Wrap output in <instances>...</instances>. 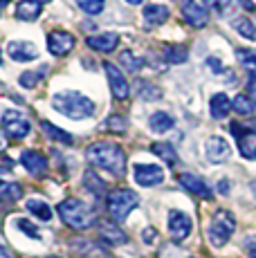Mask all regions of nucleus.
Returning <instances> with one entry per match:
<instances>
[{"instance_id": "obj_32", "label": "nucleus", "mask_w": 256, "mask_h": 258, "mask_svg": "<svg viewBox=\"0 0 256 258\" xmlns=\"http://www.w3.org/2000/svg\"><path fill=\"white\" fill-rule=\"evenodd\" d=\"M45 74H47L45 68H43V70H36V72H23L21 74V86L23 88H36L38 81H41Z\"/></svg>"}, {"instance_id": "obj_43", "label": "nucleus", "mask_w": 256, "mask_h": 258, "mask_svg": "<svg viewBox=\"0 0 256 258\" xmlns=\"http://www.w3.org/2000/svg\"><path fill=\"white\" fill-rule=\"evenodd\" d=\"M153 234H155L153 229H144V240L146 242H153Z\"/></svg>"}, {"instance_id": "obj_44", "label": "nucleus", "mask_w": 256, "mask_h": 258, "mask_svg": "<svg viewBox=\"0 0 256 258\" xmlns=\"http://www.w3.org/2000/svg\"><path fill=\"white\" fill-rule=\"evenodd\" d=\"M238 3L243 5L245 9H249V12H252V9H254V3H252V0H238Z\"/></svg>"}, {"instance_id": "obj_36", "label": "nucleus", "mask_w": 256, "mask_h": 258, "mask_svg": "<svg viewBox=\"0 0 256 258\" xmlns=\"http://www.w3.org/2000/svg\"><path fill=\"white\" fill-rule=\"evenodd\" d=\"M106 128H108V131H112V133H126V123H124V119L117 117V115L108 117Z\"/></svg>"}, {"instance_id": "obj_14", "label": "nucleus", "mask_w": 256, "mask_h": 258, "mask_svg": "<svg viewBox=\"0 0 256 258\" xmlns=\"http://www.w3.org/2000/svg\"><path fill=\"white\" fill-rule=\"evenodd\" d=\"M88 47L97 49V52H103V54H110L115 52V47L119 45V34L117 32H101L97 36H88Z\"/></svg>"}, {"instance_id": "obj_11", "label": "nucleus", "mask_w": 256, "mask_h": 258, "mask_svg": "<svg viewBox=\"0 0 256 258\" xmlns=\"http://www.w3.org/2000/svg\"><path fill=\"white\" fill-rule=\"evenodd\" d=\"M205 151H207V160L214 162V164H223V162H227L231 157V146L227 144V140H223L218 135L207 140Z\"/></svg>"}, {"instance_id": "obj_1", "label": "nucleus", "mask_w": 256, "mask_h": 258, "mask_svg": "<svg viewBox=\"0 0 256 258\" xmlns=\"http://www.w3.org/2000/svg\"><path fill=\"white\" fill-rule=\"evenodd\" d=\"M86 155H88V162H90L92 166L101 168V171H108L115 177H121L126 173V153L121 151V146L115 142L90 144Z\"/></svg>"}, {"instance_id": "obj_49", "label": "nucleus", "mask_w": 256, "mask_h": 258, "mask_svg": "<svg viewBox=\"0 0 256 258\" xmlns=\"http://www.w3.org/2000/svg\"><path fill=\"white\" fill-rule=\"evenodd\" d=\"M50 258H58V256H50Z\"/></svg>"}, {"instance_id": "obj_18", "label": "nucleus", "mask_w": 256, "mask_h": 258, "mask_svg": "<svg viewBox=\"0 0 256 258\" xmlns=\"http://www.w3.org/2000/svg\"><path fill=\"white\" fill-rule=\"evenodd\" d=\"M171 16V9L166 7V5H149V7L144 9V21L146 25H151V27H157V25H164L169 21Z\"/></svg>"}, {"instance_id": "obj_25", "label": "nucleus", "mask_w": 256, "mask_h": 258, "mask_svg": "<svg viewBox=\"0 0 256 258\" xmlns=\"http://www.w3.org/2000/svg\"><path fill=\"white\" fill-rule=\"evenodd\" d=\"M151 151H153L157 157H162V160H164L166 164H171V166L178 162V153H175V148L171 146V144H166V142L153 144V146H151Z\"/></svg>"}, {"instance_id": "obj_46", "label": "nucleus", "mask_w": 256, "mask_h": 258, "mask_svg": "<svg viewBox=\"0 0 256 258\" xmlns=\"http://www.w3.org/2000/svg\"><path fill=\"white\" fill-rule=\"evenodd\" d=\"M126 3H128V5H142L144 0H126Z\"/></svg>"}, {"instance_id": "obj_30", "label": "nucleus", "mask_w": 256, "mask_h": 258, "mask_svg": "<svg viewBox=\"0 0 256 258\" xmlns=\"http://www.w3.org/2000/svg\"><path fill=\"white\" fill-rule=\"evenodd\" d=\"M164 58H166V63L178 66V63H184L186 58H189V52H186L184 47H180V45H171V47L164 49Z\"/></svg>"}, {"instance_id": "obj_12", "label": "nucleus", "mask_w": 256, "mask_h": 258, "mask_svg": "<svg viewBox=\"0 0 256 258\" xmlns=\"http://www.w3.org/2000/svg\"><path fill=\"white\" fill-rule=\"evenodd\" d=\"M182 16L196 29H203V27H207V23H209V12H207L203 5L194 3V0H186V3L182 5Z\"/></svg>"}, {"instance_id": "obj_26", "label": "nucleus", "mask_w": 256, "mask_h": 258, "mask_svg": "<svg viewBox=\"0 0 256 258\" xmlns=\"http://www.w3.org/2000/svg\"><path fill=\"white\" fill-rule=\"evenodd\" d=\"M236 58L249 74H256V49H236Z\"/></svg>"}, {"instance_id": "obj_5", "label": "nucleus", "mask_w": 256, "mask_h": 258, "mask_svg": "<svg viewBox=\"0 0 256 258\" xmlns=\"http://www.w3.org/2000/svg\"><path fill=\"white\" fill-rule=\"evenodd\" d=\"M140 205V196L131 188H117L108 196V211H110L112 220L117 222H124L135 207Z\"/></svg>"}, {"instance_id": "obj_3", "label": "nucleus", "mask_w": 256, "mask_h": 258, "mask_svg": "<svg viewBox=\"0 0 256 258\" xmlns=\"http://www.w3.org/2000/svg\"><path fill=\"white\" fill-rule=\"evenodd\" d=\"M58 216H61V220L66 222V225H70L72 229H79V231L95 225V211L83 200H79V198H68V200H63L61 205H58Z\"/></svg>"}, {"instance_id": "obj_34", "label": "nucleus", "mask_w": 256, "mask_h": 258, "mask_svg": "<svg viewBox=\"0 0 256 258\" xmlns=\"http://www.w3.org/2000/svg\"><path fill=\"white\" fill-rule=\"evenodd\" d=\"M16 227L23 231V234H27V236H32V238H41V234H38V229H36V225H32V222L25 220V218H18Z\"/></svg>"}, {"instance_id": "obj_39", "label": "nucleus", "mask_w": 256, "mask_h": 258, "mask_svg": "<svg viewBox=\"0 0 256 258\" xmlns=\"http://www.w3.org/2000/svg\"><path fill=\"white\" fill-rule=\"evenodd\" d=\"M207 66H209V68H211V72H216V74H220V72L225 70L223 63H220L216 56H209V58H207Z\"/></svg>"}, {"instance_id": "obj_29", "label": "nucleus", "mask_w": 256, "mask_h": 258, "mask_svg": "<svg viewBox=\"0 0 256 258\" xmlns=\"http://www.w3.org/2000/svg\"><path fill=\"white\" fill-rule=\"evenodd\" d=\"M234 29L240 34V36H245L247 41H256V27H254V23L249 21V18H236L234 21Z\"/></svg>"}, {"instance_id": "obj_28", "label": "nucleus", "mask_w": 256, "mask_h": 258, "mask_svg": "<svg viewBox=\"0 0 256 258\" xmlns=\"http://www.w3.org/2000/svg\"><path fill=\"white\" fill-rule=\"evenodd\" d=\"M231 108H234V112H238L240 117H249L254 112V103H252V99L249 97H245V94H238V97L231 101Z\"/></svg>"}, {"instance_id": "obj_45", "label": "nucleus", "mask_w": 256, "mask_h": 258, "mask_svg": "<svg viewBox=\"0 0 256 258\" xmlns=\"http://www.w3.org/2000/svg\"><path fill=\"white\" fill-rule=\"evenodd\" d=\"M9 3H12V0H0V14H3V9H5V7H7V5H9Z\"/></svg>"}, {"instance_id": "obj_6", "label": "nucleus", "mask_w": 256, "mask_h": 258, "mask_svg": "<svg viewBox=\"0 0 256 258\" xmlns=\"http://www.w3.org/2000/svg\"><path fill=\"white\" fill-rule=\"evenodd\" d=\"M0 128H3V133L9 140H25L29 131H32V123L21 110H5Z\"/></svg>"}, {"instance_id": "obj_51", "label": "nucleus", "mask_w": 256, "mask_h": 258, "mask_svg": "<svg viewBox=\"0 0 256 258\" xmlns=\"http://www.w3.org/2000/svg\"><path fill=\"white\" fill-rule=\"evenodd\" d=\"M41 3H43V0H41Z\"/></svg>"}, {"instance_id": "obj_19", "label": "nucleus", "mask_w": 256, "mask_h": 258, "mask_svg": "<svg viewBox=\"0 0 256 258\" xmlns=\"http://www.w3.org/2000/svg\"><path fill=\"white\" fill-rule=\"evenodd\" d=\"M209 110H211V117L214 119H225L231 110V101L227 99L225 92H218L209 99Z\"/></svg>"}, {"instance_id": "obj_50", "label": "nucleus", "mask_w": 256, "mask_h": 258, "mask_svg": "<svg viewBox=\"0 0 256 258\" xmlns=\"http://www.w3.org/2000/svg\"><path fill=\"white\" fill-rule=\"evenodd\" d=\"M254 193H256V184H254Z\"/></svg>"}, {"instance_id": "obj_23", "label": "nucleus", "mask_w": 256, "mask_h": 258, "mask_svg": "<svg viewBox=\"0 0 256 258\" xmlns=\"http://www.w3.org/2000/svg\"><path fill=\"white\" fill-rule=\"evenodd\" d=\"M101 238H103L106 242H110V245H124V242L128 240L126 234L119 229V227H115V225H106V222L101 225Z\"/></svg>"}, {"instance_id": "obj_37", "label": "nucleus", "mask_w": 256, "mask_h": 258, "mask_svg": "<svg viewBox=\"0 0 256 258\" xmlns=\"http://www.w3.org/2000/svg\"><path fill=\"white\" fill-rule=\"evenodd\" d=\"M243 247H245V251H247V258H256V234L245 238Z\"/></svg>"}, {"instance_id": "obj_27", "label": "nucleus", "mask_w": 256, "mask_h": 258, "mask_svg": "<svg viewBox=\"0 0 256 258\" xmlns=\"http://www.w3.org/2000/svg\"><path fill=\"white\" fill-rule=\"evenodd\" d=\"M119 63L131 72H140L142 68H144V61H142L137 54H133L131 49H124V52L119 54Z\"/></svg>"}, {"instance_id": "obj_8", "label": "nucleus", "mask_w": 256, "mask_h": 258, "mask_svg": "<svg viewBox=\"0 0 256 258\" xmlns=\"http://www.w3.org/2000/svg\"><path fill=\"white\" fill-rule=\"evenodd\" d=\"M191 229H194V222H191V218L186 216L184 211H171L169 213V231H171V238H173L175 242L186 240L191 234Z\"/></svg>"}, {"instance_id": "obj_17", "label": "nucleus", "mask_w": 256, "mask_h": 258, "mask_svg": "<svg viewBox=\"0 0 256 258\" xmlns=\"http://www.w3.org/2000/svg\"><path fill=\"white\" fill-rule=\"evenodd\" d=\"M41 12H43L41 0H21L16 7V18L18 21H25V23H34V21H38Z\"/></svg>"}, {"instance_id": "obj_4", "label": "nucleus", "mask_w": 256, "mask_h": 258, "mask_svg": "<svg viewBox=\"0 0 256 258\" xmlns=\"http://www.w3.org/2000/svg\"><path fill=\"white\" fill-rule=\"evenodd\" d=\"M234 231H236V220H234V216L225 209L216 211L214 216H211L209 225H207V238H209V242L214 247L227 245V240L234 236Z\"/></svg>"}, {"instance_id": "obj_33", "label": "nucleus", "mask_w": 256, "mask_h": 258, "mask_svg": "<svg viewBox=\"0 0 256 258\" xmlns=\"http://www.w3.org/2000/svg\"><path fill=\"white\" fill-rule=\"evenodd\" d=\"M77 3H79V7H81L86 14H90V16L101 14L103 7H106V0H77Z\"/></svg>"}, {"instance_id": "obj_7", "label": "nucleus", "mask_w": 256, "mask_h": 258, "mask_svg": "<svg viewBox=\"0 0 256 258\" xmlns=\"http://www.w3.org/2000/svg\"><path fill=\"white\" fill-rule=\"evenodd\" d=\"M103 70H106L108 83H110V92H112V97L119 99V101L128 99V94H131V86H128L124 72H121L117 66H112V63H103Z\"/></svg>"}, {"instance_id": "obj_47", "label": "nucleus", "mask_w": 256, "mask_h": 258, "mask_svg": "<svg viewBox=\"0 0 256 258\" xmlns=\"http://www.w3.org/2000/svg\"><path fill=\"white\" fill-rule=\"evenodd\" d=\"M0 63H3V52H0Z\"/></svg>"}, {"instance_id": "obj_21", "label": "nucleus", "mask_w": 256, "mask_h": 258, "mask_svg": "<svg viewBox=\"0 0 256 258\" xmlns=\"http://www.w3.org/2000/svg\"><path fill=\"white\" fill-rule=\"evenodd\" d=\"M25 207H27V211L32 213V216L38 218V220H45V222L52 220V209H50V205H47V202L38 200V198H32V200L25 202Z\"/></svg>"}, {"instance_id": "obj_42", "label": "nucleus", "mask_w": 256, "mask_h": 258, "mask_svg": "<svg viewBox=\"0 0 256 258\" xmlns=\"http://www.w3.org/2000/svg\"><path fill=\"white\" fill-rule=\"evenodd\" d=\"M218 191L223 193V196H227V191H229V182H227V180H220V184H218Z\"/></svg>"}, {"instance_id": "obj_9", "label": "nucleus", "mask_w": 256, "mask_h": 258, "mask_svg": "<svg viewBox=\"0 0 256 258\" xmlns=\"http://www.w3.org/2000/svg\"><path fill=\"white\" fill-rule=\"evenodd\" d=\"M133 177L140 186H155L164 180V171L155 164H135L133 166Z\"/></svg>"}, {"instance_id": "obj_20", "label": "nucleus", "mask_w": 256, "mask_h": 258, "mask_svg": "<svg viewBox=\"0 0 256 258\" xmlns=\"http://www.w3.org/2000/svg\"><path fill=\"white\" fill-rule=\"evenodd\" d=\"M23 198V186L18 182L12 180H3L0 177V200H7V202H16Z\"/></svg>"}, {"instance_id": "obj_48", "label": "nucleus", "mask_w": 256, "mask_h": 258, "mask_svg": "<svg viewBox=\"0 0 256 258\" xmlns=\"http://www.w3.org/2000/svg\"><path fill=\"white\" fill-rule=\"evenodd\" d=\"M0 258H7V256H5V254H0Z\"/></svg>"}, {"instance_id": "obj_2", "label": "nucleus", "mask_w": 256, "mask_h": 258, "mask_svg": "<svg viewBox=\"0 0 256 258\" xmlns=\"http://www.w3.org/2000/svg\"><path fill=\"white\" fill-rule=\"evenodd\" d=\"M52 108L61 115L70 117V119H88L95 115V103L88 97H83L81 92L75 90H66L58 92L52 97Z\"/></svg>"}, {"instance_id": "obj_24", "label": "nucleus", "mask_w": 256, "mask_h": 258, "mask_svg": "<svg viewBox=\"0 0 256 258\" xmlns=\"http://www.w3.org/2000/svg\"><path fill=\"white\" fill-rule=\"evenodd\" d=\"M151 131L153 133H166V131H171V128L175 126V121H173V117L169 115V112H155L153 117H151Z\"/></svg>"}, {"instance_id": "obj_35", "label": "nucleus", "mask_w": 256, "mask_h": 258, "mask_svg": "<svg viewBox=\"0 0 256 258\" xmlns=\"http://www.w3.org/2000/svg\"><path fill=\"white\" fill-rule=\"evenodd\" d=\"M205 5L216 14H225L231 7V0H205Z\"/></svg>"}, {"instance_id": "obj_10", "label": "nucleus", "mask_w": 256, "mask_h": 258, "mask_svg": "<svg viewBox=\"0 0 256 258\" xmlns=\"http://www.w3.org/2000/svg\"><path fill=\"white\" fill-rule=\"evenodd\" d=\"M47 49L54 56H66L75 49V36L70 32H50L47 34Z\"/></svg>"}, {"instance_id": "obj_16", "label": "nucleus", "mask_w": 256, "mask_h": 258, "mask_svg": "<svg viewBox=\"0 0 256 258\" xmlns=\"http://www.w3.org/2000/svg\"><path fill=\"white\" fill-rule=\"evenodd\" d=\"M180 184L184 186L189 193H194V196H198V198H205V200H209L211 198V188L200 175H194V173H182Z\"/></svg>"}, {"instance_id": "obj_13", "label": "nucleus", "mask_w": 256, "mask_h": 258, "mask_svg": "<svg viewBox=\"0 0 256 258\" xmlns=\"http://www.w3.org/2000/svg\"><path fill=\"white\" fill-rule=\"evenodd\" d=\"M7 54L18 63H29L34 58H38V49L34 43H27V41H12L7 45Z\"/></svg>"}, {"instance_id": "obj_41", "label": "nucleus", "mask_w": 256, "mask_h": 258, "mask_svg": "<svg viewBox=\"0 0 256 258\" xmlns=\"http://www.w3.org/2000/svg\"><path fill=\"white\" fill-rule=\"evenodd\" d=\"M245 131H247L249 135H254V137H256V117H254V119H249V121L245 123Z\"/></svg>"}, {"instance_id": "obj_38", "label": "nucleus", "mask_w": 256, "mask_h": 258, "mask_svg": "<svg viewBox=\"0 0 256 258\" xmlns=\"http://www.w3.org/2000/svg\"><path fill=\"white\" fill-rule=\"evenodd\" d=\"M247 97L252 99V103L256 106V74H249L247 79Z\"/></svg>"}, {"instance_id": "obj_22", "label": "nucleus", "mask_w": 256, "mask_h": 258, "mask_svg": "<svg viewBox=\"0 0 256 258\" xmlns=\"http://www.w3.org/2000/svg\"><path fill=\"white\" fill-rule=\"evenodd\" d=\"M41 128H43V133L47 135V140H54V142H61V144H75V137L70 135V133H66V131H61V128H56L54 123L50 121H41Z\"/></svg>"}, {"instance_id": "obj_15", "label": "nucleus", "mask_w": 256, "mask_h": 258, "mask_svg": "<svg viewBox=\"0 0 256 258\" xmlns=\"http://www.w3.org/2000/svg\"><path fill=\"white\" fill-rule=\"evenodd\" d=\"M21 164L27 168L32 175L41 177L47 171V157L38 151H23L21 153Z\"/></svg>"}, {"instance_id": "obj_31", "label": "nucleus", "mask_w": 256, "mask_h": 258, "mask_svg": "<svg viewBox=\"0 0 256 258\" xmlns=\"http://www.w3.org/2000/svg\"><path fill=\"white\" fill-rule=\"evenodd\" d=\"M83 186H86L88 191H92L95 196H103V191H106V184H103L92 171H88L86 175H83Z\"/></svg>"}, {"instance_id": "obj_40", "label": "nucleus", "mask_w": 256, "mask_h": 258, "mask_svg": "<svg viewBox=\"0 0 256 258\" xmlns=\"http://www.w3.org/2000/svg\"><path fill=\"white\" fill-rule=\"evenodd\" d=\"M140 92L144 94L146 99H155V97H160V92H157V90H149V83H146V81H142V83H140Z\"/></svg>"}]
</instances>
